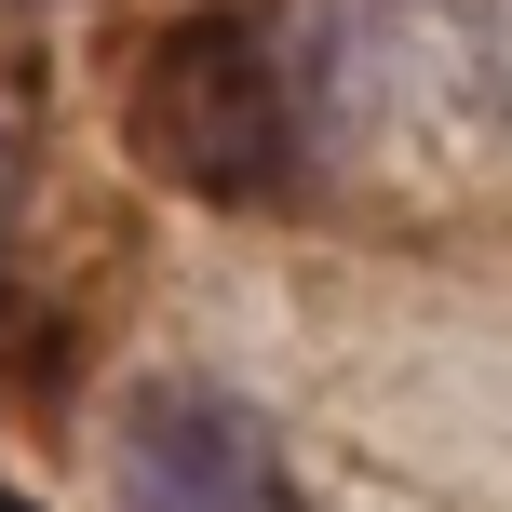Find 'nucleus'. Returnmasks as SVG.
<instances>
[{"label":"nucleus","mask_w":512,"mask_h":512,"mask_svg":"<svg viewBox=\"0 0 512 512\" xmlns=\"http://www.w3.org/2000/svg\"><path fill=\"white\" fill-rule=\"evenodd\" d=\"M108 486L122 512H297L283 432L216 378H149L108 432Z\"/></svg>","instance_id":"nucleus-1"}]
</instances>
